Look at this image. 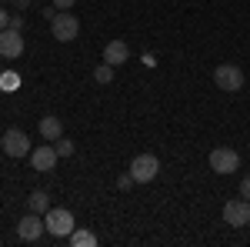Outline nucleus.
I'll list each match as a JSON object with an SVG mask.
<instances>
[{
	"label": "nucleus",
	"mask_w": 250,
	"mask_h": 247,
	"mask_svg": "<svg viewBox=\"0 0 250 247\" xmlns=\"http://www.w3.org/2000/svg\"><path fill=\"white\" fill-rule=\"evenodd\" d=\"M43 224H47V234H54V237H70L74 234V214L63 207H50L43 214Z\"/></svg>",
	"instance_id": "nucleus-1"
},
{
	"label": "nucleus",
	"mask_w": 250,
	"mask_h": 247,
	"mask_svg": "<svg viewBox=\"0 0 250 247\" xmlns=\"http://www.w3.org/2000/svg\"><path fill=\"white\" fill-rule=\"evenodd\" d=\"M213 84H217L220 90H227V94H237V90H244V70H240L237 64H217Z\"/></svg>",
	"instance_id": "nucleus-2"
},
{
	"label": "nucleus",
	"mask_w": 250,
	"mask_h": 247,
	"mask_svg": "<svg viewBox=\"0 0 250 247\" xmlns=\"http://www.w3.org/2000/svg\"><path fill=\"white\" fill-rule=\"evenodd\" d=\"M50 34L60 40V44H70V40H77L80 34V20L70 14V10H57V17L50 20Z\"/></svg>",
	"instance_id": "nucleus-3"
},
{
	"label": "nucleus",
	"mask_w": 250,
	"mask_h": 247,
	"mask_svg": "<svg viewBox=\"0 0 250 247\" xmlns=\"http://www.w3.org/2000/svg\"><path fill=\"white\" fill-rule=\"evenodd\" d=\"M160 171V160H157L154 154H140L130 160V177H134V184H150Z\"/></svg>",
	"instance_id": "nucleus-4"
},
{
	"label": "nucleus",
	"mask_w": 250,
	"mask_h": 247,
	"mask_svg": "<svg viewBox=\"0 0 250 247\" xmlns=\"http://www.w3.org/2000/svg\"><path fill=\"white\" fill-rule=\"evenodd\" d=\"M0 147H3L7 157H30V137L23 131H17V127H10L0 137Z\"/></svg>",
	"instance_id": "nucleus-5"
},
{
	"label": "nucleus",
	"mask_w": 250,
	"mask_h": 247,
	"mask_svg": "<svg viewBox=\"0 0 250 247\" xmlns=\"http://www.w3.org/2000/svg\"><path fill=\"white\" fill-rule=\"evenodd\" d=\"M224 221L230 227H247L250 224V201L247 197H233L224 204Z\"/></svg>",
	"instance_id": "nucleus-6"
},
{
	"label": "nucleus",
	"mask_w": 250,
	"mask_h": 247,
	"mask_svg": "<svg viewBox=\"0 0 250 247\" xmlns=\"http://www.w3.org/2000/svg\"><path fill=\"white\" fill-rule=\"evenodd\" d=\"M240 167V154L230 147H213L210 151V171L213 174H233Z\"/></svg>",
	"instance_id": "nucleus-7"
},
{
	"label": "nucleus",
	"mask_w": 250,
	"mask_h": 247,
	"mask_svg": "<svg viewBox=\"0 0 250 247\" xmlns=\"http://www.w3.org/2000/svg\"><path fill=\"white\" fill-rule=\"evenodd\" d=\"M47 230V224H43V214H27V217H20L17 221V237L20 241H40V234Z\"/></svg>",
	"instance_id": "nucleus-8"
},
{
	"label": "nucleus",
	"mask_w": 250,
	"mask_h": 247,
	"mask_svg": "<svg viewBox=\"0 0 250 247\" xmlns=\"http://www.w3.org/2000/svg\"><path fill=\"white\" fill-rule=\"evenodd\" d=\"M23 54V37H20V30L14 27H3L0 30V57L3 60H14Z\"/></svg>",
	"instance_id": "nucleus-9"
},
{
	"label": "nucleus",
	"mask_w": 250,
	"mask_h": 247,
	"mask_svg": "<svg viewBox=\"0 0 250 247\" xmlns=\"http://www.w3.org/2000/svg\"><path fill=\"white\" fill-rule=\"evenodd\" d=\"M57 147H50V144H43L37 151H30V164H34V171H54V164H57Z\"/></svg>",
	"instance_id": "nucleus-10"
},
{
	"label": "nucleus",
	"mask_w": 250,
	"mask_h": 247,
	"mask_svg": "<svg viewBox=\"0 0 250 247\" xmlns=\"http://www.w3.org/2000/svg\"><path fill=\"white\" fill-rule=\"evenodd\" d=\"M127 57H130V47H127L124 40H110V44L104 47V64H110V67L127 64Z\"/></svg>",
	"instance_id": "nucleus-11"
},
{
	"label": "nucleus",
	"mask_w": 250,
	"mask_h": 247,
	"mask_svg": "<svg viewBox=\"0 0 250 247\" xmlns=\"http://www.w3.org/2000/svg\"><path fill=\"white\" fill-rule=\"evenodd\" d=\"M40 137L43 140H60L63 137V124H60V117H54V114H47V117H40Z\"/></svg>",
	"instance_id": "nucleus-12"
},
{
	"label": "nucleus",
	"mask_w": 250,
	"mask_h": 247,
	"mask_svg": "<svg viewBox=\"0 0 250 247\" xmlns=\"http://www.w3.org/2000/svg\"><path fill=\"white\" fill-rule=\"evenodd\" d=\"M27 204H30L34 214H47V210H50V197H47V190H34V194L27 197Z\"/></svg>",
	"instance_id": "nucleus-13"
},
{
	"label": "nucleus",
	"mask_w": 250,
	"mask_h": 247,
	"mask_svg": "<svg viewBox=\"0 0 250 247\" xmlns=\"http://www.w3.org/2000/svg\"><path fill=\"white\" fill-rule=\"evenodd\" d=\"M67 241H70L74 247H94L97 244V234H94V230H77V227H74V234H70Z\"/></svg>",
	"instance_id": "nucleus-14"
},
{
	"label": "nucleus",
	"mask_w": 250,
	"mask_h": 247,
	"mask_svg": "<svg viewBox=\"0 0 250 247\" xmlns=\"http://www.w3.org/2000/svg\"><path fill=\"white\" fill-rule=\"evenodd\" d=\"M114 70L117 67H110V64H100V67L94 70V80L97 84H110V80H114Z\"/></svg>",
	"instance_id": "nucleus-15"
},
{
	"label": "nucleus",
	"mask_w": 250,
	"mask_h": 247,
	"mask_svg": "<svg viewBox=\"0 0 250 247\" xmlns=\"http://www.w3.org/2000/svg\"><path fill=\"white\" fill-rule=\"evenodd\" d=\"M54 147H57V154H60V157H70V154H74V140L60 137V140H54Z\"/></svg>",
	"instance_id": "nucleus-16"
},
{
	"label": "nucleus",
	"mask_w": 250,
	"mask_h": 247,
	"mask_svg": "<svg viewBox=\"0 0 250 247\" xmlns=\"http://www.w3.org/2000/svg\"><path fill=\"white\" fill-rule=\"evenodd\" d=\"M0 87H3V90H14V87H17V77H14V74H3V77H0Z\"/></svg>",
	"instance_id": "nucleus-17"
},
{
	"label": "nucleus",
	"mask_w": 250,
	"mask_h": 247,
	"mask_svg": "<svg viewBox=\"0 0 250 247\" xmlns=\"http://www.w3.org/2000/svg\"><path fill=\"white\" fill-rule=\"evenodd\" d=\"M117 187H120V190L134 187V177H130V171H127V174H120V177H117Z\"/></svg>",
	"instance_id": "nucleus-18"
},
{
	"label": "nucleus",
	"mask_w": 250,
	"mask_h": 247,
	"mask_svg": "<svg viewBox=\"0 0 250 247\" xmlns=\"http://www.w3.org/2000/svg\"><path fill=\"white\" fill-rule=\"evenodd\" d=\"M240 197H247V201H250V177L240 180Z\"/></svg>",
	"instance_id": "nucleus-19"
},
{
	"label": "nucleus",
	"mask_w": 250,
	"mask_h": 247,
	"mask_svg": "<svg viewBox=\"0 0 250 247\" xmlns=\"http://www.w3.org/2000/svg\"><path fill=\"white\" fill-rule=\"evenodd\" d=\"M74 3H77V0H54V7H57V10H70Z\"/></svg>",
	"instance_id": "nucleus-20"
},
{
	"label": "nucleus",
	"mask_w": 250,
	"mask_h": 247,
	"mask_svg": "<svg viewBox=\"0 0 250 247\" xmlns=\"http://www.w3.org/2000/svg\"><path fill=\"white\" fill-rule=\"evenodd\" d=\"M10 27H14V30H23V17H20V14H17V17H10Z\"/></svg>",
	"instance_id": "nucleus-21"
},
{
	"label": "nucleus",
	"mask_w": 250,
	"mask_h": 247,
	"mask_svg": "<svg viewBox=\"0 0 250 247\" xmlns=\"http://www.w3.org/2000/svg\"><path fill=\"white\" fill-rule=\"evenodd\" d=\"M40 14H43V17H47V20H54V17H57V7H43Z\"/></svg>",
	"instance_id": "nucleus-22"
},
{
	"label": "nucleus",
	"mask_w": 250,
	"mask_h": 247,
	"mask_svg": "<svg viewBox=\"0 0 250 247\" xmlns=\"http://www.w3.org/2000/svg\"><path fill=\"white\" fill-rule=\"evenodd\" d=\"M3 27H10V14H7V10H0V30H3Z\"/></svg>",
	"instance_id": "nucleus-23"
},
{
	"label": "nucleus",
	"mask_w": 250,
	"mask_h": 247,
	"mask_svg": "<svg viewBox=\"0 0 250 247\" xmlns=\"http://www.w3.org/2000/svg\"><path fill=\"white\" fill-rule=\"evenodd\" d=\"M14 7H17V10H27V7H30V0H14Z\"/></svg>",
	"instance_id": "nucleus-24"
},
{
	"label": "nucleus",
	"mask_w": 250,
	"mask_h": 247,
	"mask_svg": "<svg viewBox=\"0 0 250 247\" xmlns=\"http://www.w3.org/2000/svg\"><path fill=\"white\" fill-rule=\"evenodd\" d=\"M0 3H7V0H0ZM10 3H14V0H10Z\"/></svg>",
	"instance_id": "nucleus-25"
}]
</instances>
